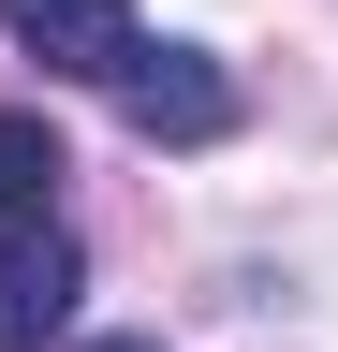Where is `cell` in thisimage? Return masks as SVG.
Wrapping results in <instances>:
<instances>
[{
  "mask_svg": "<svg viewBox=\"0 0 338 352\" xmlns=\"http://www.w3.org/2000/svg\"><path fill=\"white\" fill-rule=\"evenodd\" d=\"M118 118H133L147 147H221V132H235V74L191 59V44H147V59L118 74Z\"/></svg>",
  "mask_w": 338,
  "mask_h": 352,
  "instance_id": "cell-1",
  "label": "cell"
},
{
  "mask_svg": "<svg viewBox=\"0 0 338 352\" xmlns=\"http://www.w3.org/2000/svg\"><path fill=\"white\" fill-rule=\"evenodd\" d=\"M0 30L30 44L45 74H74V88H118L147 59V30H133V0H0Z\"/></svg>",
  "mask_w": 338,
  "mask_h": 352,
  "instance_id": "cell-2",
  "label": "cell"
},
{
  "mask_svg": "<svg viewBox=\"0 0 338 352\" xmlns=\"http://www.w3.org/2000/svg\"><path fill=\"white\" fill-rule=\"evenodd\" d=\"M74 235L59 220H0V352H45L59 323H74Z\"/></svg>",
  "mask_w": 338,
  "mask_h": 352,
  "instance_id": "cell-3",
  "label": "cell"
},
{
  "mask_svg": "<svg viewBox=\"0 0 338 352\" xmlns=\"http://www.w3.org/2000/svg\"><path fill=\"white\" fill-rule=\"evenodd\" d=\"M45 191H59V132L0 103V220H45Z\"/></svg>",
  "mask_w": 338,
  "mask_h": 352,
  "instance_id": "cell-4",
  "label": "cell"
},
{
  "mask_svg": "<svg viewBox=\"0 0 338 352\" xmlns=\"http://www.w3.org/2000/svg\"><path fill=\"white\" fill-rule=\"evenodd\" d=\"M89 352H162V338H89Z\"/></svg>",
  "mask_w": 338,
  "mask_h": 352,
  "instance_id": "cell-5",
  "label": "cell"
}]
</instances>
